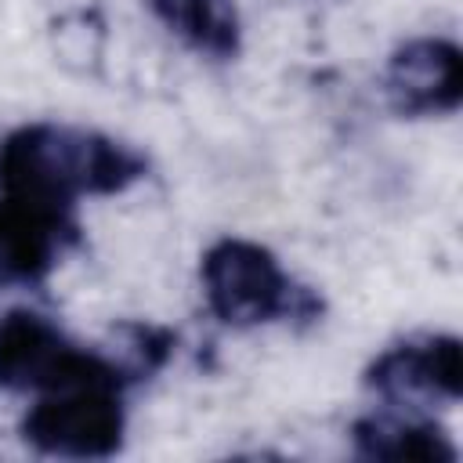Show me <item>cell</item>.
I'll use <instances>...</instances> for the list:
<instances>
[{"mask_svg":"<svg viewBox=\"0 0 463 463\" xmlns=\"http://www.w3.org/2000/svg\"><path fill=\"white\" fill-rule=\"evenodd\" d=\"M362 383L391 409L430 412L459 402V340L452 333H420L383 347L362 373Z\"/></svg>","mask_w":463,"mask_h":463,"instance_id":"obj_5","label":"cell"},{"mask_svg":"<svg viewBox=\"0 0 463 463\" xmlns=\"http://www.w3.org/2000/svg\"><path fill=\"white\" fill-rule=\"evenodd\" d=\"M148 11L195 54L232 61L242 51L235 0H148Z\"/></svg>","mask_w":463,"mask_h":463,"instance_id":"obj_9","label":"cell"},{"mask_svg":"<svg viewBox=\"0 0 463 463\" xmlns=\"http://www.w3.org/2000/svg\"><path fill=\"white\" fill-rule=\"evenodd\" d=\"M148 174V159L87 127L22 123L0 141V195L76 210L83 195H119Z\"/></svg>","mask_w":463,"mask_h":463,"instance_id":"obj_1","label":"cell"},{"mask_svg":"<svg viewBox=\"0 0 463 463\" xmlns=\"http://www.w3.org/2000/svg\"><path fill=\"white\" fill-rule=\"evenodd\" d=\"M98 373H116L130 383V376L109 351L72 344L54 318L33 307H11L0 318V387L4 391L43 394Z\"/></svg>","mask_w":463,"mask_h":463,"instance_id":"obj_4","label":"cell"},{"mask_svg":"<svg viewBox=\"0 0 463 463\" xmlns=\"http://www.w3.org/2000/svg\"><path fill=\"white\" fill-rule=\"evenodd\" d=\"M351 441L362 459L380 463H456V445L423 412H405L383 405V412L358 416L351 423Z\"/></svg>","mask_w":463,"mask_h":463,"instance_id":"obj_8","label":"cell"},{"mask_svg":"<svg viewBox=\"0 0 463 463\" xmlns=\"http://www.w3.org/2000/svg\"><path fill=\"white\" fill-rule=\"evenodd\" d=\"M130 383L116 373H98L72 380L65 387L43 391L22 416V438L43 456L61 459H109L123 449L127 405L123 391Z\"/></svg>","mask_w":463,"mask_h":463,"instance_id":"obj_3","label":"cell"},{"mask_svg":"<svg viewBox=\"0 0 463 463\" xmlns=\"http://www.w3.org/2000/svg\"><path fill=\"white\" fill-rule=\"evenodd\" d=\"M383 98L394 116L423 119L449 116L463 98V65L459 47L441 36L405 40L383 69Z\"/></svg>","mask_w":463,"mask_h":463,"instance_id":"obj_6","label":"cell"},{"mask_svg":"<svg viewBox=\"0 0 463 463\" xmlns=\"http://www.w3.org/2000/svg\"><path fill=\"white\" fill-rule=\"evenodd\" d=\"M80 242L76 210L0 195V289L43 282L65 250Z\"/></svg>","mask_w":463,"mask_h":463,"instance_id":"obj_7","label":"cell"},{"mask_svg":"<svg viewBox=\"0 0 463 463\" xmlns=\"http://www.w3.org/2000/svg\"><path fill=\"white\" fill-rule=\"evenodd\" d=\"M199 282L210 315L232 329L315 322L322 315V297L289 279L279 257L253 239H217L199 260Z\"/></svg>","mask_w":463,"mask_h":463,"instance_id":"obj_2","label":"cell"}]
</instances>
